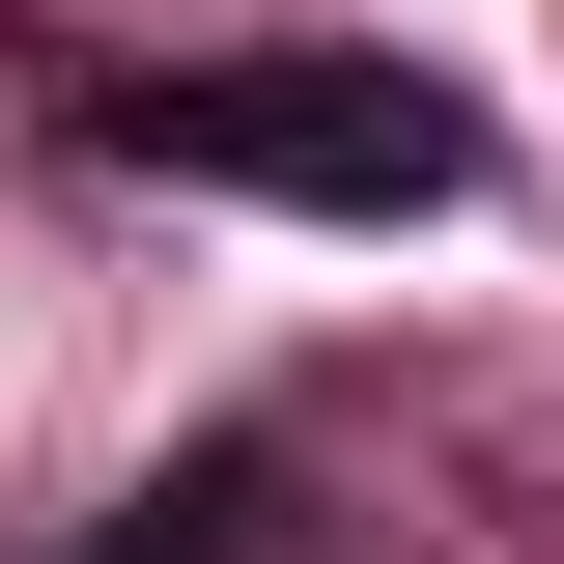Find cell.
Returning <instances> with one entry per match:
<instances>
[{"mask_svg": "<svg viewBox=\"0 0 564 564\" xmlns=\"http://www.w3.org/2000/svg\"><path fill=\"white\" fill-rule=\"evenodd\" d=\"M254 536H282V423H198V452H170V480H113L57 564H254Z\"/></svg>", "mask_w": 564, "mask_h": 564, "instance_id": "obj_2", "label": "cell"}, {"mask_svg": "<svg viewBox=\"0 0 564 564\" xmlns=\"http://www.w3.org/2000/svg\"><path fill=\"white\" fill-rule=\"evenodd\" d=\"M85 170H170V198H282V226H452L508 170L480 85L395 57V29H254V57H85L57 85Z\"/></svg>", "mask_w": 564, "mask_h": 564, "instance_id": "obj_1", "label": "cell"}]
</instances>
